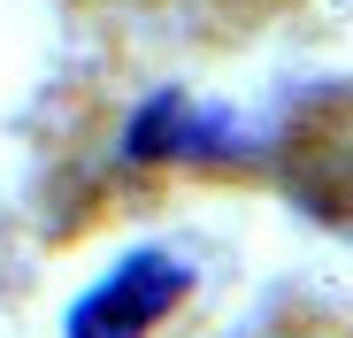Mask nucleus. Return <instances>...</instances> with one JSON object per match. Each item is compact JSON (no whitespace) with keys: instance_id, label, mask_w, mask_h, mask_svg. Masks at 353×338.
<instances>
[{"instance_id":"obj_1","label":"nucleus","mask_w":353,"mask_h":338,"mask_svg":"<svg viewBox=\"0 0 353 338\" xmlns=\"http://www.w3.org/2000/svg\"><path fill=\"white\" fill-rule=\"evenodd\" d=\"M185 285H192L185 261H169V254H131L100 292L77 300L70 338H146L176 300H185Z\"/></svg>"}]
</instances>
